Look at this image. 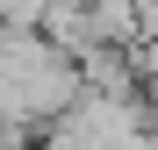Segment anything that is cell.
I'll return each mask as SVG.
<instances>
[{
    "instance_id": "obj_1",
    "label": "cell",
    "mask_w": 158,
    "mask_h": 150,
    "mask_svg": "<svg viewBox=\"0 0 158 150\" xmlns=\"http://www.w3.org/2000/svg\"><path fill=\"white\" fill-rule=\"evenodd\" d=\"M43 14H50V0H0V29H15V36H43Z\"/></svg>"
}]
</instances>
